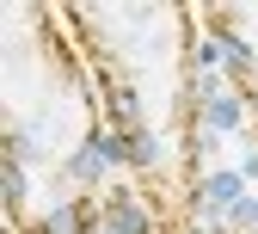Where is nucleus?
Returning <instances> with one entry per match:
<instances>
[{
    "label": "nucleus",
    "mask_w": 258,
    "mask_h": 234,
    "mask_svg": "<svg viewBox=\"0 0 258 234\" xmlns=\"http://www.w3.org/2000/svg\"><path fill=\"white\" fill-rule=\"evenodd\" d=\"M92 68L123 179L142 191L154 234H209V62L203 19L184 0H74L61 7Z\"/></svg>",
    "instance_id": "obj_1"
},
{
    "label": "nucleus",
    "mask_w": 258,
    "mask_h": 234,
    "mask_svg": "<svg viewBox=\"0 0 258 234\" xmlns=\"http://www.w3.org/2000/svg\"><path fill=\"white\" fill-rule=\"evenodd\" d=\"M123 179L92 68L61 7L0 13V197L13 234H99Z\"/></svg>",
    "instance_id": "obj_2"
},
{
    "label": "nucleus",
    "mask_w": 258,
    "mask_h": 234,
    "mask_svg": "<svg viewBox=\"0 0 258 234\" xmlns=\"http://www.w3.org/2000/svg\"><path fill=\"white\" fill-rule=\"evenodd\" d=\"M197 19H203V62H221L234 105L258 142V0H215V7H197Z\"/></svg>",
    "instance_id": "obj_3"
},
{
    "label": "nucleus",
    "mask_w": 258,
    "mask_h": 234,
    "mask_svg": "<svg viewBox=\"0 0 258 234\" xmlns=\"http://www.w3.org/2000/svg\"><path fill=\"white\" fill-rule=\"evenodd\" d=\"M99 234H154V216H148L142 191L129 185V179H117V185H111L105 210H99Z\"/></svg>",
    "instance_id": "obj_4"
},
{
    "label": "nucleus",
    "mask_w": 258,
    "mask_h": 234,
    "mask_svg": "<svg viewBox=\"0 0 258 234\" xmlns=\"http://www.w3.org/2000/svg\"><path fill=\"white\" fill-rule=\"evenodd\" d=\"M209 234H246V228H234V222H228V228H209Z\"/></svg>",
    "instance_id": "obj_5"
}]
</instances>
